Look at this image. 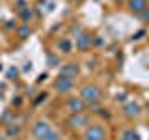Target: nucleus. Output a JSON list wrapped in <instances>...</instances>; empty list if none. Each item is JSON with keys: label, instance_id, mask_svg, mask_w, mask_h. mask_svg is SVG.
I'll list each match as a JSON object with an SVG mask.
<instances>
[{"label": "nucleus", "instance_id": "f257e3e1", "mask_svg": "<svg viewBox=\"0 0 149 140\" xmlns=\"http://www.w3.org/2000/svg\"><path fill=\"white\" fill-rule=\"evenodd\" d=\"M101 90L97 86H93V84H90V86H84L80 90V99L84 103H88V105H93V103H97L101 99Z\"/></svg>", "mask_w": 149, "mask_h": 140}, {"label": "nucleus", "instance_id": "f03ea898", "mask_svg": "<svg viewBox=\"0 0 149 140\" xmlns=\"http://www.w3.org/2000/svg\"><path fill=\"white\" fill-rule=\"evenodd\" d=\"M32 133H34V136H37L39 140H45L50 133H52V127L49 125V121L39 120V121H36V123H34V127H32Z\"/></svg>", "mask_w": 149, "mask_h": 140}, {"label": "nucleus", "instance_id": "7ed1b4c3", "mask_svg": "<svg viewBox=\"0 0 149 140\" xmlns=\"http://www.w3.org/2000/svg\"><path fill=\"white\" fill-rule=\"evenodd\" d=\"M84 138L86 140H106V133L101 125H90L84 133Z\"/></svg>", "mask_w": 149, "mask_h": 140}, {"label": "nucleus", "instance_id": "20e7f679", "mask_svg": "<svg viewBox=\"0 0 149 140\" xmlns=\"http://www.w3.org/2000/svg\"><path fill=\"white\" fill-rule=\"evenodd\" d=\"M71 88H73V78H67V77H62V75H60V77L54 80V90L60 92V93L69 92Z\"/></svg>", "mask_w": 149, "mask_h": 140}, {"label": "nucleus", "instance_id": "39448f33", "mask_svg": "<svg viewBox=\"0 0 149 140\" xmlns=\"http://www.w3.org/2000/svg\"><path fill=\"white\" fill-rule=\"evenodd\" d=\"M84 103L80 97H71V99L67 101V110L71 112V114H82V110H84Z\"/></svg>", "mask_w": 149, "mask_h": 140}, {"label": "nucleus", "instance_id": "423d86ee", "mask_svg": "<svg viewBox=\"0 0 149 140\" xmlns=\"http://www.w3.org/2000/svg\"><path fill=\"white\" fill-rule=\"evenodd\" d=\"M60 75H62V77H67V78H74L78 75V65L73 64V62L65 64L62 67V71H60Z\"/></svg>", "mask_w": 149, "mask_h": 140}, {"label": "nucleus", "instance_id": "0eeeda50", "mask_svg": "<svg viewBox=\"0 0 149 140\" xmlns=\"http://www.w3.org/2000/svg\"><path fill=\"white\" fill-rule=\"evenodd\" d=\"M86 123H88V118L82 116V114H73L71 118L67 120V125H69V127H74V129L82 127V125H86Z\"/></svg>", "mask_w": 149, "mask_h": 140}, {"label": "nucleus", "instance_id": "6e6552de", "mask_svg": "<svg viewBox=\"0 0 149 140\" xmlns=\"http://www.w3.org/2000/svg\"><path fill=\"white\" fill-rule=\"evenodd\" d=\"M129 9L132 13H142L147 9V0H129Z\"/></svg>", "mask_w": 149, "mask_h": 140}, {"label": "nucleus", "instance_id": "1a4fd4ad", "mask_svg": "<svg viewBox=\"0 0 149 140\" xmlns=\"http://www.w3.org/2000/svg\"><path fill=\"white\" fill-rule=\"evenodd\" d=\"M90 43H91V37L88 36V34H80V36H77V47L78 49H88L90 47Z\"/></svg>", "mask_w": 149, "mask_h": 140}, {"label": "nucleus", "instance_id": "9d476101", "mask_svg": "<svg viewBox=\"0 0 149 140\" xmlns=\"http://www.w3.org/2000/svg\"><path fill=\"white\" fill-rule=\"evenodd\" d=\"M138 112H140V106H138V103H129V105H125V114H127L129 118L136 116Z\"/></svg>", "mask_w": 149, "mask_h": 140}, {"label": "nucleus", "instance_id": "9b49d317", "mask_svg": "<svg viewBox=\"0 0 149 140\" xmlns=\"http://www.w3.org/2000/svg\"><path fill=\"white\" fill-rule=\"evenodd\" d=\"M30 28H28V26H21V28H19V30H17V34H19V37H21V39H24V37H28V36H30Z\"/></svg>", "mask_w": 149, "mask_h": 140}, {"label": "nucleus", "instance_id": "f8f14e48", "mask_svg": "<svg viewBox=\"0 0 149 140\" xmlns=\"http://www.w3.org/2000/svg\"><path fill=\"white\" fill-rule=\"evenodd\" d=\"M138 133H134V131H127V133L123 134V140H138Z\"/></svg>", "mask_w": 149, "mask_h": 140}, {"label": "nucleus", "instance_id": "ddd939ff", "mask_svg": "<svg viewBox=\"0 0 149 140\" xmlns=\"http://www.w3.org/2000/svg\"><path fill=\"white\" fill-rule=\"evenodd\" d=\"M60 47H62L63 52H69V50H71V43H69L67 39H62V41H60Z\"/></svg>", "mask_w": 149, "mask_h": 140}, {"label": "nucleus", "instance_id": "4468645a", "mask_svg": "<svg viewBox=\"0 0 149 140\" xmlns=\"http://www.w3.org/2000/svg\"><path fill=\"white\" fill-rule=\"evenodd\" d=\"M140 17H142V21H146V22H149V8H147V9H143V11L140 13Z\"/></svg>", "mask_w": 149, "mask_h": 140}, {"label": "nucleus", "instance_id": "2eb2a0df", "mask_svg": "<svg viewBox=\"0 0 149 140\" xmlns=\"http://www.w3.org/2000/svg\"><path fill=\"white\" fill-rule=\"evenodd\" d=\"M21 15H22V19H24V21H28V19H32V11H30V9H24Z\"/></svg>", "mask_w": 149, "mask_h": 140}, {"label": "nucleus", "instance_id": "dca6fc26", "mask_svg": "<svg viewBox=\"0 0 149 140\" xmlns=\"http://www.w3.org/2000/svg\"><path fill=\"white\" fill-rule=\"evenodd\" d=\"M8 75H9V78H13V77H17V75H19V71H17L15 67H11V69H9V73H8Z\"/></svg>", "mask_w": 149, "mask_h": 140}, {"label": "nucleus", "instance_id": "f3484780", "mask_svg": "<svg viewBox=\"0 0 149 140\" xmlns=\"http://www.w3.org/2000/svg\"><path fill=\"white\" fill-rule=\"evenodd\" d=\"M19 131H21L19 127H9V129H8V133H9V134H19Z\"/></svg>", "mask_w": 149, "mask_h": 140}, {"label": "nucleus", "instance_id": "a211bd4d", "mask_svg": "<svg viewBox=\"0 0 149 140\" xmlns=\"http://www.w3.org/2000/svg\"><path fill=\"white\" fill-rule=\"evenodd\" d=\"M49 62H50V65H54L56 64V58H54V56H49Z\"/></svg>", "mask_w": 149, "mask_h": 140}, {"label": "nucleus", "instance_id": "6ab92c4d", "mask_svg": "<svg viewBox=\"0 0 149 140\" xmlns=\"http://www.w3.org/2000/svg\"><path fill=\"white\" fill-rule=\"evenodd\" d=\"M147 8H149V0H147Z\"/></svg>", "mask_w": 149, "mask_h": 140}, {"label": "nucleus", "instance_id": "aec40b11", "mask_svg": "<svg viewBox=\"0 0 149 140\" xmlns=\"http://www.w3.org/2000/svg\"><path fill=\"white\" fill-rule=\"evenodd\" d=\"M74 2H80V0H74Z\"/></svg>", "mask_w": 149, "mask_h": 140}, {"label": "nucleus", "instance_id": "412c9836", "mask_svg": "<svg viewBox=\"0 0 149 140\" xmlns=\"http://www.w3.org/2000/svg\"><path fill=\"white\" fill-rule=\"evenodd\" d=\"M119 2H123V0H119Z\"/></svg>", "mask_w": 149, "mask_h": 140}]
</instances>
